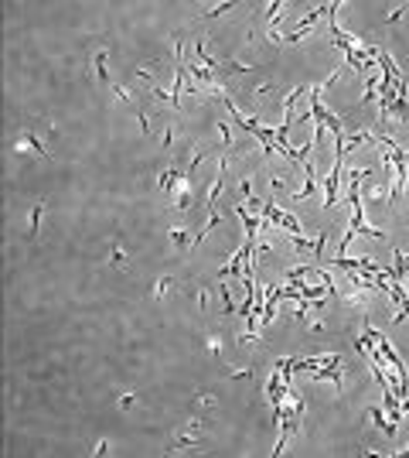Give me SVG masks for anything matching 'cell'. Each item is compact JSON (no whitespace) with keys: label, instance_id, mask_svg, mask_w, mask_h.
I'll return each instance as SVG.
<instances>
[{"label":"cell","instance_id":"10","mask_svg":"<svg viewBox=\"0 0 409 458\" xmlns=\"http://www.w3.org/2000/svg\"><path fill=\"white\" fill-rule=\"evenodd\" d=\"M270 92H273L270 82H263V86H256V89H253V96H270Z\"/></svg>","mask_w":409,"mask_h":458},{"label":"cell","instance_id":"7","mask_svg":"<svg viewBox=\"0 0 409 458\" xmlns=\"http://www.w3.org/2000/svg\"><path fill=\"white\" fill-rule=\"evenodd\" d=\"M109 257H113V263H116V267H123V263H127V253H123V250H120L116 243H113V250H109Z\"/></svg>","mask_w":409,"mask_h":458},{"label":"cell","instance_id":"6","mask_svg":"<svg viewBox=\"0 0 409 458\" xmlns=\"http://www.w3.org/2000/svg\"><path fill=\"white\" fill-rule=\"evenodd\" d=\"M218 294H222V308H225V315H232L235 305H232V294H229V284H225V281H218Z\"/></svg>","mask_w":409,"mask_h":458},{"label":"cell","instance_id":"9","mask_svg":"<svg viewBox=\"0 0 409 458\" xmlns=\"http://www.w3.org/2000/svg\"><path fill=\"white\" fill-rule=\"evenodd\" d=\"M239 192L249 199V195H253V181H249V178H242V181H239Z\"/></svg>","mask_w":409,"mask_h":458},{"label":"cell","instance_id":"3","mask_svg":"<svg viewBox=\"0 0 409 458\" xmlns=\"http://www.w3.org/2000/svg\"><path fill=\"white\" fill-rule=\"evenodd\" d=\"M41 216H45V202H34V209H31V223H27V239L38 232V226H41Z\"/></svg>","mask_w":409,"mask_h":458},{"label":"cell","instance_id":"11","mask_svg":"<svg viewBox=\"0 0 409 458\" xmlns=\"http://www.w3.org/2000/svg\"><path fill=\"white\" fill-rule=\"evenodd\" d=\"M198 308L208 311V291H204V287H198Z\"/></svg>","mask_w":409,"mask_h":458},{"label":"cell","instance_id":"5","mask_svg":"<svg viewBox=\"0 0 409 458\" xmlns=\"http://www.w3.org/2000/svg\"><path fill=\"white\" fill-rule=\"evenodd\" d=\"M171 239H174V246H178V250H184L188 243H195V239H191V236H188V232H184L181 226H174V229H171Z\"/></svg>","mask_w":409,"mask_h":458},{"label":"cell","instance_id":"4","mask_svg":"<svg viewBox=\"0 0 409 458\" xmlns=\"http://www.w3.org/2000/svg\"><path fill=\"white\" fill-rule=\"evenodd\" d=\"M92 72H96V79H99V82H109V72H106V52H99V55H96V62H92Z\"/></svg>","mask_w":409,"mask_h":458},{"label":"cell","instance_id":"13","mask_svg":"<svg viewBox=\"0 0 409 458\" xmlns=\"http://www.w3.org/2000/svg\"><path fill=\"white\" fill-rule=\"evenodd\" d=\"M106 452H109V441H99V445L92 448V455H106Z\"/></svg>","mask_w":409,"mask_h":458},{"label":"cell","instance_id":"1","mask_svg":"<svg viewBox=\"0 0 409 458\" xmlns=\"http://www.w3.org/2000/svg\"><path fill=\"white\" fill-rule=\"evenodd\" d=\"M242 260H246V246H242V250L232 257V263H229V267L218 274V281H225V277H239V274H242Z\"/></svg>","mask_w":409,"mask_h":458},{"label":"cell","instance_id":"2","mask_svg":"<svg viewBox=\"0 0 409 458\" xmlns=\"http://www.w3.org/2000/svg\"><path fill=\"white\" fill-rule=\"evenodd\" d=\"M368 417H372V424H375V428H382L385 434H396V424H392V421H385V414H382L379 407H368Z\"/></svg>","mask_w":409,"mask_h":458},{"label":"cell","instance_id":"12","mask_svg":"<svg viewBox=\"0 0 409 458\" xmlns=\"http://www.w3.org/2000/svg\"><path fill=\"white\" fill-rule=\"evenodd\" d=\"M120 407L130 410V407H133V393H123V397H120Z\"/></svg>","mask_w":409,"mask_h":458},{"label":"cell","instance_id":"8","mask_svg":"<svg viewBox=\"0 0 409 458\" xmlns=\"http://www.w3.org/2000/svg\"><path fill=\"white\" fill-rule=\"evenodd\" d=\"M171 284H174L171 277H160V281H157V298H164V294L171 291Z\"/></svg>","mask_w":409,"mask_h":458}]
</instances>
